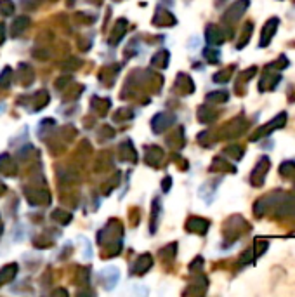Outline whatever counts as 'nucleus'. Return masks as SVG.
I'll return each mask as SVG.
<instances>
[{"instance_id":"8","label":"nucleus","mask_w":295,"mask_h":297,"mask_svg":"<svg viewBox=\"0 0 295 297\" xmlns=\"http://www.w3.org/2000/svg\"><path fill=\"white\" fill-rule=\"evenodd\" d=\"M267 250V242L266 240H257L255 244V257H259V255H262Z\"/></svg>"},{"instance_id":"2","label":"nucleus","mask_w":295,"mask_h":297,"mask_svg":"<svg viewBox=\"0 0 295 297\" xmlns=\"http://www.w3.org/2000/svg\"><path fill=\"white\" fill-rule=\"evenodd\" d=\"M280 21L278 17H271L269 21L264 25V28H262V33H261V42H259V47H267V44L273 40L274 36V31L278 28Z\"/></svg>"},{"instance_id":"3","label":"nucleus","mask_w":295,"mask_h":297,"mask_svg":"<svg viewBox=\"0 0 295 297\" xmlns=\"http://www.w3.org/2000/svg\"><path fill=\"white\" fill-rule=\"evenodd\" d=\"M269 158L267 157H262L261 160H259V163H257V167L253 169V174H252V182L255 186H261L262 182H264L266 179V174H267V171H269Z\"/></svg>"},{"instance_id":"1","label":"nucleus","mask_w":295,"mask_h":297,"mask_svg":"<svg viewBox=\"0 0 295 297\" xmlns=\"http://www.w3.org/2000/svg\"><path fill=\"white\" fill-rule=\"evenodd\" d=\"M285 123H287V113L281 112L278 117H274L273 120L267 122L264 127H261V129H259V131L255 132V134L252 136L250 139H252V141H257V139H261V138H266V136H269L273 131L281 129V127H283Z\"/></svg>"},{"instance_id":"5","label":"nucleus","mask_w":295,"mask_h":297,"mask_svg":"<svg viewBox=\"0 0 295 297\" xmlns=\"http://www.w3.org/2000/svg\"><path fill=\"white\" fill-rule=\"evenodd\" d=\"M248 4H250V0H240L238 4H234V6H233V11L229 9V12L226 14V17H233V21H236L245 11H247Z\"/></svg>"},{"instance_id":"7","label":"nucleus","mask_w":295,"mask_h":297,"mask_svg":"<svg viewBox=\"0 0 295 297\" xmlns=\"http://www.w3.org/2000/svg\"><path fill=\"white\" fill-rule=\"evenodd\" d=\"M288 65L290 63H288L287 56H280L278 61L273 63V65H267V68H269V70H283V68H287Z\"/></svg>"},{"instance_id":"6","label":"nucleus","mask_w":295,"mask_h":297,"mask_svg":"<svg viewBox=\"0 0 295 297\" xmlns=\"http://www.w3.org/2000/svg\"><path fill=\"white\" fill-rule=\"evenodd\" d=\"M280 174L283 177H293L295 176V162L293 160H287L280 165Z\"/></svg>"},{"instance_id":"4","label":"nucleus","mask_w":295,"mask_h":297,"mask_svg":"<svg viewBox=\"0 0 295 297\" xmlns=\"http://www.w3.org/2000/svg\"><path fill=\"white\" fill-rule=\"evenodd\" d=\"M280 80H281L280 75H276V73L271 75V73H267V70H266V73L261 79V84H259V90H261V92H264V90H273L276 85H278Z\"/></svg>"}]
</instances>
